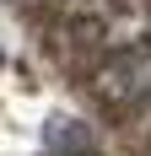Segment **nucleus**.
<instances>
[{
  "label": "nucleus",
  "instance_id": "nucleus-2",
  "mask_svg": "<svg viewBox=\"0 0 151 156\" xmlns=\"http://www.w3.org/2000/svg\"><path fill=\"white\" fill-rule=\"evenodd\" d=\"M49 145H60V151H97V140L87 135V124H76V119H54L49 124Z\"/></svg>",
  "mask_w": 151,
  "mask_h": 156
},
{
  "label": "nucleus",
  "instance_id": "nucleus-1",
  "mask_svg": "<svg viewBox=\"0 0 151 156\" xmlns=\"http://www.w3.org/2000/svg\"><path fill=\"white\" fill-rule=\"evenodd\" d=\"M92 92L103 97L108 108H140V102H151V32L140 43L108 54L92 70Z\"/></svg>",
  "mask_w": 151,
  "mask_h": 156
}]
</instances>
